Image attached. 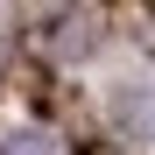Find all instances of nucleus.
Returning <instances> with one entry per match:
<instances>
[{"label": "nucleus", "instance_id": "obj_1", "mask_svg": "<svg viewBox=\"0 0 155 155\" xmlns=\"http://www.w3.org/2000/svg\"><path fill=\"white\" fill-rule=\"evenodd\" d=\"M14 155H57V141H42V134H28V141H14Z\"/></svg>", "mask_w": 155, "mask_h": 155}]
</instances>
